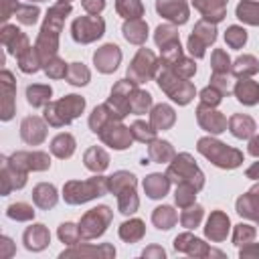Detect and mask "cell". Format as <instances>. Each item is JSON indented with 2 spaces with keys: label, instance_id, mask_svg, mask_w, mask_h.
<instances>
[{
  "label": "cell",
  "instance_id": "6da1fadb",
  "mask_svg": "<svg viewBox=\"0 0 259 259\" xmlns=\"http://www.w3.org/2000/svg\"><path fill=\"white\" fill-rule=\"evenodd\" d=\"M85 107V99L79 97V95H67L65 99L53 103V105H47V121L51 125H63V123H69L73 117H77Z\"/></svg>",
  "mask_w": 259,
  "mask_h": 259
},
{
  "label": "cell",
  "instance_id": "7a4b0ae2",
  "mask_svg": "<svg viewBox=\"0 0 259 259\" xmlns=\"http://www.w3.org/2000/svg\"><path fill=\"white\" fill-rule=\"evenodd\" d=\"M198 152L204 154L208 160H212V162H214L217 166H221V168H235V166H239L241 160H243L241 152H237V150H233V148H227L225 144L214 142V140H210V138H202V140L198 142Z\"/></svg>",
  "mask_w": 259,
  "mask_h": 259
},
{
  "label": "cell",
  "instance_id": "3957f363",
  "mask_svg": "<svg viewBox=\"0 0 259 259\" xmlns=\"http://www.w3.org/2000/svg\"><path fill=\"white\" fill-rule=\"evenodd\" d=\"M107 186H109L107 178H91L87 182H69L65 186V200L71 204H79L89 198L105 194Z\"/></svg>",
  "mask_w": 259,
  "mask_h": 259
},
{
  "label": "cell",
  "instance_id": "277c9868",
  "mask_svg": "<svg viewBox=\"0 0 259 259\" xmlns=\"http://www.w3.org/2000/svg\"><path fill=\"white\" fill-rule=\"evenodd\" d=\"M168 176H174L176 182H180V184H190V186H194L196 190L202 186V174H200V170L194 166V162H192V158H190L188 154H182V156L176 158V162H174V164L170 166V170H168Z\"/></svg>",
  "mask_w": 259,
  "mask_h": 259
},
{
  "label": "cell",
  "instance_id": "5b68a950",
  "mask_svg": "<svg viewBox=\"0 0 259 259\" xmlns=\"http://www.w3.org/2000/svg\"><path fill=\"white\" fill-rule=\"evenodd\" d=\"M158 83H160V87H162L174 101H178V103H182V105L188 103L190 97H192V93H194L192 85L180 81V79H178L176 75H172L170 71L160 73V75H158Z\"/></svg>",
  "mask_w": 259,
  "mask_h": 259
},
{
  "label": "cell",
  "instance_id": "8992f818",
  "mask_svg": "<svg viewBox=\"0 0 259 259\" xmlns=\"http://www.w3.org/2000/svg\"><path fill=\"white\" fill-rule=\"evenodd\" d=\"M103 20L99 16H83L73 22V38L77 42H91L103 34Z\"/></svg>",
  "mask_w": 259,
  "mask_h": 259
},
{
  "label": "cell",
  "instance_id": "52a82bcc",
  "mask_svg": "<svg viewBox=\"0 0 259 259\" xmlns=\"http://www.w3.org/2000/svg\"><path fill=\"white\" fill-rule=\"evenodd\" d=\"M109 208L107 206H99V208H93L91 212H87L83 217V223H81V229L79 233H83L87 239L89 237H95V235H101L105 231V225L109 223Z\"/></svg>",
  "mask_w": 259,
  "mask_h": 259
},
{
  "label": "cell",
  "instance_id": "ba28073f",
  "mask_svg": "<svg viewBox=\"0 0 259 259\" xmlns=\"http://www.w3.org/2000/svg\"><path fill=\"white\" fill-rule=\"evenodd\" d=\"M217 38V30L214 26L206 24V22H198L196 28L192 30L190 38H188V49L194 57H202L204 55V47L210 45Z\"/></svg>",
  "mask_w": 259,
  "mask_h": 259
},
{
  "label": "cell",
  "instance_id": "9c48e42d",
  "mask_svg": "<svg viewBox=\"0 0 259 259\" xmlns=\"http://www.w3.org/2000/svg\"><path fill=\"white\" fill-rule=\"evenodd\" d=\"M154 67H156V59H154V55H152L150 51L142 49V51L136 55L134 65L127 69V77H132L136 83H142V81H146V79L152 75Z\"/></svg>",
  "mask_w": 259,
  "mask_h": 259
},
{
  "label": "cell",
  "instance_id": "30bf717a",
  "mask_svg": "<svg viewBox=\"0 0 259 259\" xmlns=\"http://www.w3.org/2000/svg\"><path fill=\"white\" fill-rule=\"evenodd\" d=\"M0 180H2V194H8L12 188H20V186H24V182H26V170L18 168V166L12 164L8 158H4Z\"/></svg>",
  "mask_w": 259,
  "mask_h": 259
},
{
  "label": "cell",
  "instance_id": "8fae6325",
  "mask_svg": "<svg viewBox=\"0 0 259 259\" xmlns=\"http://www.w3.org/2000/svg\"><path fill=\"white\" fill-rule=\"evenodd\" d=\"M8 160L22 170H30V168L32 170H47L51 166L49 156L42 152H32V154L30 152H18V154H12Z\"/></svg>",
  "mask_w": 259,
  "mask_h": 259
},
{
  "label": "cell",
  "instance_id": "7c38bea8",
  "mask_svg": "<svg viewBox=\"0 0 259 259\" xmlns=\"http://www.w3.org/2000/svg\"><path fill=\"white\" fill-rule=\"evenodd\" d=\"M2 45L14 55V57H20L22 53H26L30 47H28V38L16 28V26H4L2 28Z\"/></svg>",
  "mask_w": 259,
  "mask_h": 259
},
{
  "label": "cell",
  "instance_id": "4fadbf2b",
  "mask_svg": "<svg viewBox=\"0 0 259 259\" xmlns=\"http://www.w3.org/2000/svg\"><path fill=\"white\" fill-rule=\"evenodd\" d=\"M119 59H121V53H119V47L115 45H105L93 55V61L101 73H111L119 65Z\"/></svg>",
  "mask_w": 259,
  "mask_h": 259
},
{
  "label": "cell",
  "instance_id": "5bb4252c",
  "mask_svg": "<svg viewBox=\"0 0 259 259\" xmlns=\"http://www.w3.org/2000/svg\"><path fill=\"white\" fill-rule=\"evenodd\" d=\"M99 134H101V140L107 142L115 150H123L132 142V134L123 125H111V123H107V127H103Z\"/></svg>",
  "mask_w": 259,
  "mask_h": 259
},
{
  "label": "cell",
  "instance_id": "9a60e30c",
  "mask_svg": "<svg viewBox=\"0 0 259 259\" xmlns=\"http://www.w3.org/2000/svg\"><path fill=\"white\" fill-rule=\"evenodd\" d=\"M156 8L162 16H166L168 20L178 22V24L186 22V18H188V8H186L184 0H158Z\"/></svg>",
  "mask_w": 259,
  "mask_h": 259
},
{
  "label": "cell",
  "instance_id": "2e32d148",
  "mask_svg": "<svg viewBox=\"0 0 259 259\" xmlns=\"http://www.w3.org/2000/svg\"><path fill=\"white\" fill-rule=\"evenodd\" d=\"M20 136L26 144H40L47 136V127L38 117H26L20 125Z\"/></svg>",
  "mask_w": 259,
  "mask_h": 259
},
{
  "label": "cell",
  "instance_id": "e0dca14e",
  "mask_svg": "<svg viewBox=\"0 0 259 259\" xmlns=\"http://www.w3.org/2000/svg\"><path fill=\"white\" fill-rule=\"evenodd\" d=\"M198 121H200V125H202L204 130H208V132H212V134H221V132L227 127V119H225L219 111L208 109L204 103L198 107Z\"/></svg>",
  "mask_w": 259,
  "mask_h": 259
},
{
  "label": "cell",
  "instance_id": "ac0fdd59",
  "mask_svg": "<svg viewBox=\"0 0 259 259\" xmlns=\"http://www.w3.org/2000/svg\"><path fill=\"white\" fill-rule=\"evenodd\" d=\"M0 85H2V119H10L14 113V105H12L14 83H12V75L8 71H2Z\"/></svg>",
  "mask_w": 259,
  "mask_h": 259
},
{
  "label": "cell",
  "instance_id": "d6986e66",
  "mask_svg": "<svg viewBox=\"0 0 259 259\" xmlns=\"http://www.w3.org/2000/svg\"><path fill=\"white\" fill-rule=\"evenodd\" d=\"M49 231L45 229V225H34L30 229H26L24 233V243H26V249H32V251H40L47 243H49Z\"/></svg>",
  "mask_w": 259,
  "mask_h": 259
},
{
  "label": "cell",
  "instance_id": "ffe728a7",
  "mask_svg": "<svg viewBox=\"0 0 259 259\" xmlns=\"http://www.w3.org/2000/svg\"><path fill=\"white\" fill-rule=\"evenodd\" d=\"M194 6L204 14V18H212L214 22L223 20L227 0H194Z\"/></svg>",
  "mask_w": 259,
  "mask_h": 259
},
{
  "label": "cell",
  "instance_id": "44dd1931",
  "mask_svg": "<svg viewBox=\"0 0 259 259\" xmlns=\"http://www.w3.org/2000/svg\"><path fill=\"white\" fill-rule=\"evenodd\" d=\"M32 198L40 208H51L57 202V190L53 184H38L32 190Z\"/></svg>",
  "mask_w": 259,
  "mask_h": 259
},
{
  "label": "cell",
  "instance_id": "7402d4cb",
  "mask_svg": "<svg viewBox=\"0 0 259 259\" xmlns=\"http://www.w3.org/2000/svg\"><path fill=\"white\" fill-rule=\"evenodd\" d=\"M235 93L239 101L245 105H253L259 101V85L255 81H239V85L235 87Z\"/></svg>",
  "mask_w": 259,
  "mask_h": 259
},
{
  "label": "cell",
  "instance_id": "603a6c76",
  "mask_svg": "<svg viewBox=\"0 0 259 259\" xmlns=\"http://www.w3.org/2000/svg\"><path fill=\"white\" fill-rule=\"evenodd\" d=\"M144 188H146L150 198H160V196H164L168 192V180L162 174H152V176L146 178Z\"/></svg>",
  "mask_w": 259,
  "mask_h": 259
},
{
  "label": "cell",
  "instance_id": "cb8c5ba5",
  "mask_svg": "<svg viewBox=\"0 0 259 259\" xmlns=\"http://www.w3.org/2000/svg\"><path fill=\"white\" fill-rule=\"evenodd\" d=\"M237 16L247 24H259V0H243L237 6Z\"/></svg>",
  "mask_w": 259,
  "mask_h": 259
},
{
  "label": "cell",
  "instance_id": "d4e9b609",
  "mask_svg": "<svg viewBox=\"0 0 259 259\" xmlns=\"http://www.w3.org/2000/svg\"><path fill=\"white\" fill-rule=\"evenodd\" d=\"M123 36L130 40V42H136V45H142L148 36V26L142 22V20H132V22H125L123 24Z\"/></svg>",
  "mask_w": 259,
  "mask_h": 259
},
{
  "label": "cell",
  "instance_id": "484cf974",
  "mask_svg": "<svg viewBox=\"0 0 259 259\" xmlns=\"http://www.w3.org/2000/svg\"><path fill=\"white\" fill-rule=\"evenodd\" d=\"M227 229H229V219L223 214V212H214L210 219H208V227H206V235L210 239H223L227 235Z\"/></svg>",
  "mask_w": 259,
  "mask_h": 259
},
{
  "label": "cell",
  "instance_id": "4316f807",
  "mask_svg": "<svg viewBox=\"0 0 259 259\" xmlns=\"http://www.w3.org/2000/svg\"><path fill=\"white\" fill-rule=\"evenodd\" d=\"M174 123V111L168 105H156L152 111V125L156 130H166Z\"/></svg>",
  "mask_w": 259,
  "mask_h": 259
},
{
  "label": "cell",
  "instance_id": "83f0119b",
  "mask_svg": "<svg viewBox=\"0 0 259 259\" xmlns=\"http://www.w3.org/2000/svg\"><path fill=\"white\" fill-rule=\"evenodd\" d=\"M51 150H53V154L59 156V158H69V156L73 154V150H75V140H73V136H69V134L57 136V138L53 140V144H51Z\"/></svg>",
  "mask_w": 259,
  "mask_h": 259
},
{
  "label": "cell",
  "instance_id": "f1b7e54d",
  "mask_svg": "<svg viewBox=\"0 0 259 259\" xmlns=\"http://www.w3.org/2000/svg\"><path fill=\"white\" fill-rule=\"evenodd\" d=\"M51 87L49 85H30L26 89V99L32 107H40L51 99Z\"/></svg>",
  "mask_w": 259,
  "mask_h": 259
},
{
  "label": "cell",
  "instance_id": "f546056e",
  "mask_svg": "<svg viewBox=\"0 0 259 259\" xmlns=\"http://www.w3.org/2000/svg\"><path fill=\"white\" fill-rule=\"evenodd\" d=\"M253 130H255V123H253L251 117H247V115H233L231 117V132H233V136L249 138L253 134Z\"/></svg>",
  "mask_w": 259,
  "mask_h": 259
},
{
  "label": "cell",
  "instance_id": "4dcf8cb0",
  "mask_svg": "<svg viewBox=\"0 0 259 259\" xmlns=\"http://www.w3.org/2000/svg\"><path fill=\"white\" fill-rule=\"evenodd\" d=\"M107 162H109V158H107V154H105L101 148H91V150L85 154V166H87L89 170H93V172L105 170V168H107Z\"/></svg>",
  "mask_w": 259,
  "mask_h": 259
},
{
  "label": "cell",
  "instance_id": "1f68e13d",
  "mask_svg": "<svg viewBox=\"0 0 259 259\" xmlns=\"http://www.w3.org/2000/svg\"><path fill=\"white\" fill-rule=\"evenodd\" d=\"M154 223L158 229H170L176 223V212L170 206H160L154 212Z\"/></svg>",
  "mask_w": 259,
  "mask_h": 259
},
{
  "label": "cell",
  "instance_id": "d6a6232c",
  "mask_svg": "<svg viewBox=\"0 0 259 259\" xmlns=\"http://www.w3.org/2000/svg\"><path fill=\"white\" fill-rule=\"evenodd\" d=\"M174 156V150L168 142H154L150 146V158L156 160V162H166Z\"/></svg>",
  "mask_w": 259,
  "mask_h": 259
},
{
  "label": "cell",
  "instance_id": "836d02e7",
  "mask_svg": "<svg viewBox=\"0 0 259 259\" xmlns=\"http://www.w3.org/2000/svg\"><path fill=\"white\" fill-rule=\"evenodd\" d=\"M67 79L73 85H85L89 81V71L81 63H71V67L67 71Z\"/></svg>",
  "mask_w": 259,
  "mask_h": 259
},
{
  "label": "cell",
  "instance_id": "e575fe53",
  "mask_svg": "<svg viewBox=\"0 0 259 259\" xmlns=\"http://www.w3.org/2000/svg\"><path fill=\"white\" fill-rule=\"evenodd\" d=\"M257 69H259V65H257L255 57H251V55L239 57L237 63H235V75H243V77L245 75H253Z\"/></svg>",
  "mask_w": 259,
  "mask_h": 259
},
{
  "label": "cell",
  "instance_id": "d590c367",
  "mask_svg": "<svg viewBox=\"0 0 259 259\" xmlns=\"http://www.w3.org/2000/svg\"><path fill=\"white\" fill-rule=\"evenodd\" d=\"M117 12L125 18H136L142 14L140 0H117Z\"/></svg>",
  "mask_w": 259,
  "mask_h": 259
},
{
  "label": "cell",
  "instance_id": "8d00e7d4",
  "mask_svg": "<svg viewBox=\"0 0 259 259\" xmlns=\"http://www.w3.org/2000/svg\"><path fill=\"white\" fill-rule=\"evenodd\" d=\"M6 214L10 219H16V221H28V219L34 217V210L28 204H24V202H16V204H10L8 206Z\"/></svg>",
  "mask_w": 259,
  "mask_h": 259
},
{
  "label": "cell",
  "instance_id": "74e56055",
  "mask_svg": "<svg viewBox=\"0 0 259 259\" xmlns=\"http://www.w3.org/2000/svg\"><path fill=\"white\" fill-rule=\"evenodd\" d=\"M142 233H144L142 221H132V223H123V225H121V231H119L121 239H125V241H138V239L142 237Z\"/></svg>",
  "mask_w": 259,
  "mask_h": 259
},
{
  "label": "cell",
  "instance_id": "f35d334b",
  "mask_svg": "<svg viewBox=\"0 0 259 259\" xmlns=\"http://www.w3.org/2000/svg\"><path fill=\"white\" fill-rule=\"evenodd\" d=\"M156 42L164 49V47L174 45V42H180V40H178V34H176V30L172 26H158V30H156Z\"/></svg>",
  "mask_w": 259,
  "mask_h": 259
},
{
  "label": "cell",
  "instance_id": "ab89813d",
  "mask_svg": "<svg viewBox=\"0 0 259 259\" xmlns=\"http://www.w3.org/2000/svg\"><path fill=\"white\" fill-rule=\"evenodd\" d=\"M14 14L18 16V20L22 24H34L36 22V16H38V8L30 6V4H18V8H16Z\"/></svg>",
  "mask_w": 259,
  "mask_h": 259
},
{
  "label": "cell",
  "instance_id": "60d3db41",
  "mask_svg": "<svg viewBox=\"0 0 259 259\" xmlns=\"http://www.w3.org/2000/svg\"><path fill=\"white\" fill-rule=\"evenodd\" d=\"M225 38H227V42H229L233 49H239V47L245 45V40H247V32H245V28H241V26H231V28L227 30Z\"/></svg>",
  "mask_w": 259,
  "mask_h": 259
},
{
  "label": "cell",
  "instance_id": "b9f144b4",
  "mask_svg": "<svg viewBox=\"0 0 259 259\" xmlns=\"http://www.w3.org/2000/svg\"><path fill=\"white\" fill-rule=\"evenodd\" d=\"M45 71H47V75L49 77H65L67 75V67H65V63L61 61V59H57V57H53L51 61H47V67H45Z\"/></svg>",
  "mask_w": 259,
  "mask_h": 259
},
{
  "label": "cell",
  "instance_id": "7bdbcfd3",
  "mask_svg": "<svg viewBox=\"0 0 259 259\" xmlns=\"http://www.w3.org/2000/svg\"><path fill=\"white\" fill-rule=\"evenodd\" d=\"M194 192H196L194 186H190V184H180L178 190H176V202L182 204V206L190 204V202L194 200Z\"/></svg>",
  "mask_w": 259,
  "mask_h": 259
},
{
  "label": "cell",
  "instance_id": "ee69618b",
  "mask_svg": "<svg viewBox=\"0 0 259 259\" xmlns=\"http://www.w3.org/2000/svg\"><path fill=\"white\" fill-rule=\"evenodd\" d=\"M212 69H214V75H221V73L229 71V57H227L225 51H214V55H212Z\"/></svg>",
  "mask_w": 259,
  "mask_h": 259
},
{
  "label": "cell",
  "instance_id": "f6af8a7d",
  "mask_svg": "<svg viewBox=\"0 0 259 259\" xmlns=\"http://www.w3.org/2000/svg\"><path fill=\"white\" fill-rule=\"evenodd\" d=\"M132 134H134L138 140L146 142V140H152V138H154L156 130H150V127H148L144 121H136V123L132 125Z\"/></svg>",
  "mask_w": 259,
  "mask_h": 259
},
{
  "label": "cell",
  "instance_id": "bcb514c9",
  "mask_svg": "<svg viewBox=\"0 0 259 259\" xmlns=\"http://www.w3.org/2000/svg\"><path fill=\"white\" fill-rule=\"evenodd\" d=\"M59 237H61L63 243H75V241H77V229H75V225H71V223L61 225Z\"/></svg>",
  "mask_w": 259,
  "mask_h": 259
},
{
  "label": "cell",
  "instance_id": "7dc6e473",
  "mask_svg": "<svg viewBox=\"0 0 259 259\" xmlns=\"http://www.w3.org/2000/svg\"><path fill=\"white\" fill-rule=\"evenodd\" d=\"M202 217V208L200 206H194V208H188L184 214H182V223L184 227H194Z\"/></svg>",
  "mask_w": 259,
  "mask_h": 259
},
{
  "label": "cell",
  "instance_id": "c3c4849f",
  "mask_svg": "<svg viewBox=\"0 0 259 259\" xmlns=\"http://www.w3.org/2000/svg\"><path fill=\"white\" fill-rule=\"evenodd\" d=\"M0 2H2V20L6 22L10 18V14L16 12L18 4H16V0H0Z\"/></svg>",
  "mask_w": 259,
  "mask_h": 259
},
{
  "label": "cell",
  "instance_id": "681fc988",
  "mask_svg": "<svg viewBox=\"0 0 259 259\" xmlns=\"http://www.w3.org/2000/svg\"><path fill=\"white\" fill-rule=\"evenodd\" d=\"M200 95H202V101H204V103H210V105H217V103L221 101V93H217V91H214V87L204 89Z\"/></svg>",
  "mask_w": 259,
  "mask_h": 259
},
{
  "label": "cell",
  "instance_id": "f907efd6",
  "mask_svg": "<svg viewBox=\"0 0 259 259\" xmlns=\"http://www.w3.org/2000/svg\"><path fill=\"white\" fill-rule=\"evenodd\" d=\"M83 6H85V10H89V12H99V10L105 6V2H103V0H83Z\"/></svg>",
  "mask_w": 259,
  "mask_h": 259
},
{
  "label": "cell",
  "instance_id": "816d5d0a",
  "mask_svg": "<svg viewBox=\"0 0 259 259\" xmlns=\"http://www.w3.org/2000/svg\"><path fill=\"white\" fill-rule=\"evenodd\" d=\"M249 152H251L253 156H259V138L251 140V144H249Z\"/></svg>",
  "mask_w": 259,
  "mask_h": 259
},
{
  "label": "cell",
  "instance_id": "f5cc1de1",
  "mask_svg": "<svg viewBox=\"0 0 259 259\" xmlns=\"http://www.w3.org/2000/svg\"><path fill=\"white\" fill-rule=\"evenodd\" d=\"M247 174H249L251 178H259V162H257L253 168H249V170H247Z\"/></svg>",
  "mask_w": 259,
  "mask_h": 259
},
{
  "label": "cell",
  "instance_id": "db71d44e",
  "mask_svg": "<svg viewBox=\"0 0 259 259\" xmlns=\"http://www.w3.org/2000/svg\"><path fill=\"white\" fill-rule=\"evenodd\" d=\"M28 2H45V0H28Z\"/></svg>",
  "mask_w": 259,
  "mask_h": 259
}]
</instances>
